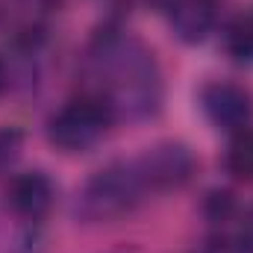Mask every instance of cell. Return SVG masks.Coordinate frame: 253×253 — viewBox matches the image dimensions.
Wrapping results in <instances>:
<instances>
[{"mask_svg":"<svg viewBox=\"0 0 253 253\" xmlns=\"http://www.w3.org/2000/svg\"><path fill=\"white\" fill-rule=\"evenodd\" d=\"M200 253H251L245 248V242H233V239H212L203 245Z\"/></svg>","mask_w":253,"mask_h":253,"instance_id":"11","label":"cell"},{"mask_svg":"<svg viewBox=\"0 0 253 253\" xmlns=\"http://www.w3.org/2000/svg\"><path fill=\"white\" fill-rule=\"evenodd\" d=\"M53 183L47 180V174L42 171H24V174H15L6 186V206L18 215V218H27V221H42L50 206H53Z\"/></svg>","mask_w":253,"mask_h":253,"instance_id":"6","label":"cell"},{"mask_svg":"<svg viewBox=\"0 0 253 253\" xmlns=\"http://www.w3.org/2000/svg\"><path fill=\"white\" fill-rule=\"evenodd\" d=\"M215 15V0H171L168 6V24L174 36L186 44H197L212 33Z\"/></svg>","mask_w":253,"mask_h":253,"instance_id":"7","label":"cell"},{"mask_svg":"<svg viewBox=\"0 0 253 253\" xmlns=\"http://www.w3.org/2000/svg\"><path fill=\"white\" fill-rule=\"evenodd\" d=\"M242 242H245V248L253 253V209L248 212V221H245V239H242Z\"/></svg>","mask_w":253,"mask_h":253,"instance_id":"12","label":"cell"},{"mask_svg":"<svg viewBox=\"0 0 253 253\" xmlns=\"http://www.w3.org/2000/svg\"><path fill=\"white\" fill-rule=\"evenodd\" d=\"M97 65L106 91L100 94L118 112L147 115L159 106V74L153 56L129 39H106L97 50Z\"/></svg>","mask_w":253,"mask_h":253,"instance_id":"1","label":"cell"},{"mask_svg":"<svg viewBox=\"0 0 253 253\" xmlns=\"http://www.w3.org/2000/svg\"><path fill=\"white\" fill-rule=\"evenodd\" d=\"M144 191L147 186L135 168V159L112 162L83 186L77 209L85 221H118L141 203Z\"/></svg>","mask_w":253,"mask_h":253,"instance_id":"2","label":"cell"},{"mask_svg":"<svg viewBox=\"0 0 253 253\" xmlns=\"http://www.w3.org/2000/svg\"><path fill=\"white\" fill-rule=\"evenodd\" d=\"M135 168L147 189L171 191L189 183L191 171H194V156L180 141H159L135 159Z\"/></svg>","mask_w":253,"mask_h":253,"instance_id":"4","label":"cell"},{"mask_svg":"<svg viewBox=\"0 0 253 253\" xmlns=\"http://www.w3.org/2000/svg\"><path fill=\"white\" fill-rule=\"evenodd\" d=\"M18 150H21V132L9 126L0 129V171H6L18 159Z\"/></svg>","mask_w":253,"mask_h":253,"instance_id":"10","label":"cell"},{"mask_svg":"<svg viewBox=\"0 0 253 253\" xmlns=\"http://www.w3.org/2000/svg\"><path fill=\"white\" fill-rule=\"evenodd\" d=\"M115 121V109L100 94H83L68 100L47 121V138L65 153H83L94 147Z\"/></svg>","mask_w":253,"mask_h":253,"instance_id":"3","label":"cell"},{"mask_svg":"<svg viewBox=\"0 0 253 253\" xmlns=\"http://www.w3.org/2000/svg\"><path fill=\"white\" fill-rule=\"evenodd\" d=\"M227 171L242 183H253V129H236L227 147Z\"/></svg>","mask_w":253,"mask_h":253,"instance_id":"8","label":"cell"},{"mask_svg":"<svg viewBox=\"0 0 253 253\" xmlns=\"http://www.w3.org/2000/svg\"><path fill=\"white\" fill-rule=\"evenodd\" d=\"M227 50L239 62L253 59V18H239L227 30Z\"/></svg>","mask_w":253,"mask_h":253,"instance_id":"9","label":"cell"},{"mask_svg":"<svg viewBox=\"0 0 253 253\" xmlns=\"http://www.w3.org/2000/svg\"><path fill=\"white\" fill-rule=\"evenodd\" d=\"M203 112L218 129H245L251 121V94L236 83H209L200 91Z\"/></svg>","mask_w":253,"mask_h":253,"instance_id":"5","label":"cell"},{"mask_svg":"<svg viewBox=\"0 0 253 253\" xmlns=\"http://www.w3.org/2000/svg\"><path fill=\"white\" fill-rule=\"evenodd\" d=\"M3 85H6V68H3V59H0V91H3Z\"/></svg>","mask_w":253,"mask_h":253,"instance_id":"13","label":"cell"}]
</instances>
